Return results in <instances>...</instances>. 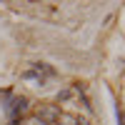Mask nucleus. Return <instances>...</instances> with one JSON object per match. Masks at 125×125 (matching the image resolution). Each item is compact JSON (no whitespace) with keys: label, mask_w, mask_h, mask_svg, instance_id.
Here are the masks:
<instances>
[{"label":"nucleus","mask_w":125,"mask_h":125,"mask_svg":"<svg viewBox=\"0 0 125 125\" xmlns=\"http://www.w3.org/2000/svg\"><path fill=\"white\" fill-rule=\"evenodd\" d=\"M118 125H125V115L120 113V108H118Z\"/></svg>","instance_id":"nucleus-5"},{"label":"nucleus","mask_w":125,"mask_h":125,"mask_svg":"<svg viewBox=\"0 0 125 125\" xmlns=\"http://www.w3.org/2000/svg\"><path fill=\"white\" fill-rule=\"evenodd\" d=\"M75 125H93V123H90L88 118H78V120H75Z\"/></svg>","instance_id":"nucleus-4"},{"label":"nucleus","mask_w":125,"mask_h":125,"mask_svg":"<svg viewBox=\"0 0 125 125\" xmlns=\"http://www.w3.org/2000/svg\"><path fill=\"white\" fill-rule=\"evenodd\" d=\"M38 120L43 123V125H58L60 110H58L55 105H40V108H38Z\"/></svg>","instance_id":"nucleus-3"},{"label":"nucleus","mask_w":125,"mask_h":125,"mask_svg":"<svg viewBox=\"0 0 125 125\" xmlns=\"http://www.w3.org/2000/svg\"><path fill=\"white\" fill-rule=\"evenodd\" d=\"M8 125H20V123H18V120H10V123H8Z\"/></svg>","instance_id":"nucleus-6"},{"label":"nucleus","mask_w":125,"mask_h":125,"mask_svg":"<svg viewBox=\"0 0 125 125\" xmlns=\"http://www.w3.org/2000/svg\"><path fill=\"white\" fill-rule=\"evenodd\" d=\"M25 113H28V98H23V95L8 98V103H5V115L10 120H18L20 115H25Z\"/></svg>","instance_id":"nucleus-2"},{"label":"nucleus","mask_w":125,"mask_h":125,"mask_svg":"<svg viewBox=\"0 0 125 125\" xmlns=\"http://www.w3.org/2000/svg\"><path fill=\"white\" fill-rule=\"evenodd\" d=\"M23 78L30 80V83H35V85H45V80L55 78V70L50 68V65H45V62H35L30 70L23 73Z\"/></svg>","instance_id":"nucleus-1"}]
</instances>
